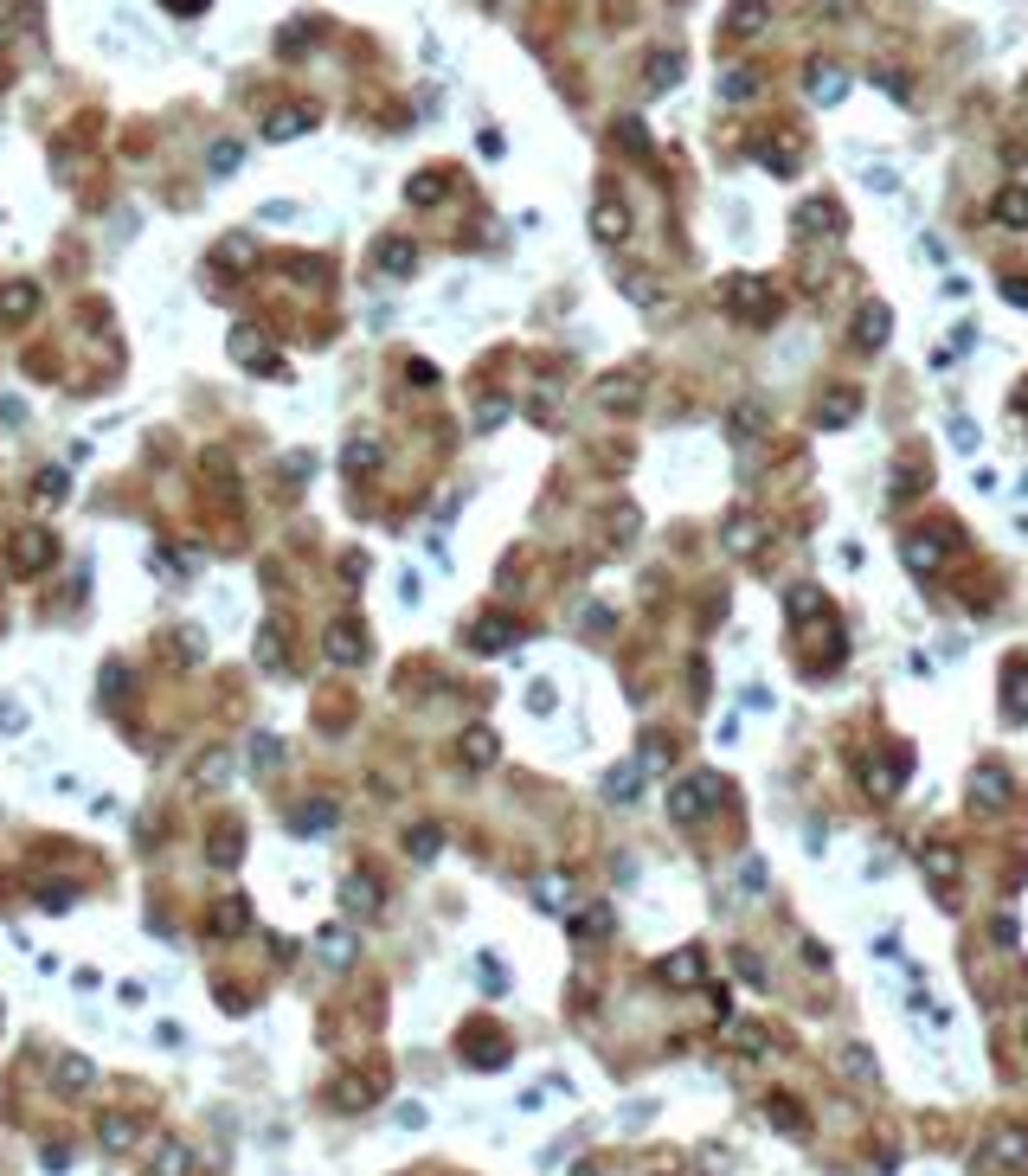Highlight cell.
<instances>
[{"instance_id":"1","label":"cell","mask_w":1028,"mask_h":1176,"mask_svg":"<svg viewBox=\"0 0 1028 1176\" xmlns=\"http://www.w3.org/2000/svg\"><path fill=\"white\" fill-rule=\"evenodd\" d=\"M720 791H727V784H720V778H708V771H694V778H681V784H675V791H669V817L681 823V829H694V823H701V817H708V810H713V803H720Z\"/></svg>"},{"instance_id":"2","label":"cell","mask_w":1028,"mask_h":1176,"mask_svg":"<svg viewBox=\"0 0 1028 1176\" xmlns=\"http://www.w3.org/2000/svg\"><path fill=\"white\" fill-rule=\"evenodd\" d=\"M727 309L740 321H771L778 316V296H771L765 277H727Z\"/></svg>"},{"instance_id":"3","label":"cell","mask_w":1028,"mask_h":1176,"mask_svg":"<svg viewBox=\"0 0 1028 1176\" xmlns=\"http://www.w3.org/2000/svg\"><path fill=\"white\" fill-rule=\"evenodd\" d=\"M900 559H906V572L932 579V572L945 566V534H939V528H920V534H906V540H900Z\"/></svg>"},{"instance_id":"4","label":"cell","mask_w":1028,"mask_h":1176,"mask_svg":"<svg viewBox=\"0 0 1028 1176\" xmlns=\"http://www.w3.org/2000/svg\"><path fill=\"white\" fill-rule=\"evenodd\" d=\"M855 411H862V392H855V386H830L823 399H816V431H842Z\"/></svg>"},{"instance_id":"5","label":"cell","mask_w":1028,"mask_h":1176,"mask_svg":"<svg viewBox=\"0 0 1028 1176\" xmlns=\"http://www.w3.org/2000/svg\"><path fill=\"white\" fill-rule=\"evenodd\" d=\"M1003 720H1015V727L1028 720V656L1003 662Z\"/></svg>"},{"instance_id":"6","label":"cell","mask_w":1028,"mask_h":1176,"mask_svg":"<svg viewBox=\"0 0 1028 1176\" xmlns=\"http://www.w3.org/2000/svg\"><path fill=\"white\" fill-rule=\"evenodd\" d=\"M798 232H810V238H842V206L835 199H803L798 206Z\"/></svg>"},{"instance_id":"7","label":"cell","mask_w":1028,"mask_h":1176,"mask_svg":"<svg viewBox=\"0 0 1028 1176\" xmlns=\"http://www.w3.org/2000/svg\"><path fill=\"white\" fill-rule=\"evenodd\" d=\"M1010 771L1003 766H977L971 771V798H977V810H1003V803H1010Z\"/></svg>"},{"instance_id":"8","label":"cell","mask_w":1028,"mask_h":1176,"mask_svg":"<svg viewBox=\"0 0 1028 1176\" xmlns=\"http://www.w3.org/2000/svg\"><path fill=\"white\" fill-rule=\"evenodd\" d=\"M752 155H759L771 174H791V167H798V148H791V136H784V129H765L759 142H752Z\"/></svg>"},{"instance_id":"9","label":"cell","mask_w":1028,"mask_h":1176,"mask_svg":"<svg viewBox=\"0 0 1028 1176\" xmlns=\"http://www.w3.org/2000/svg\"><path fill=\"white\" fill-rule=\"evenodd\" d=\"M887 328H893V309H887V303H862V316H855V341H862V347H881Z\"/></svg>"},{"instance_id":"10","label":"cell","mask_w":1028,"mask_h":1176,"mask_svg":"<svg viewBox=\"0 0 1028 1176\" xmlns=\"http://www.w3.org/2000/svg\"><path fill=\"white\" fill-rule=\"evenodd\" d=\"M990 213H996V226H1015V232H1022L1028 226V187H1003Z\"/></svg>"},{"instance_id":"11","label":"cell","mask_w":1028,"mask_h":1176,"mask_svg":"<svg viewBox=\"0 0 1028 1176\" xmlns=\"http://www.w3.org/2000/svg\"><path fill=\"white\" fill-rule=\"evenodd\" d=\"M784 611H791V618H830V598H823V591L816 586H798V591H784Z\"/></svg>"},{"instance_id":"12","label":"cell","mask_w":1028,"mask_h":1176,"mask_svg":"<svg viewBox=\"0 0 1028 1176\" xmlns=\"http://www.w3.org/2000/svg\"><path fill=\"white\" fill-rule=\"evenodd\" d=\"M708 978V958L701 951H675L669 964H662V983H701Z\"/></svg>"},{"instance_id":"13","label":"cell","mask_w":1028,"mask_h":1176,"mask_svg":"<svg viewBox=\"0 0 1028 1176\" xmlns=\"http://www.w3.org/2000/svg\"><path fill=\"white\" fill-rule=\"evenodd\" d=\"M591 226H598V238H604V245H618V238L630 232V213H623L618 199H604L598 213H591Z\"/></svg>"},{"instance_id":"14","label":"cell","mask_w":1028,"mask_h":1176,"mask_svg":"<svg viewBox=\"0 0 1028 1176\" xmlns=\"http://www.w3.org/2000/svg\"><path fill=\"white\" fill-rule=\"evenodd\" d=\"M759 26H765V0H733L727 33H733V39H745V33H759Z\"/></svg>"},{"instance_id":"15","label":"cell","mask_w":1028,"mask_h":1176,"mask_svg":"<svg viewBox=\"0 0 1028 1176\" xmlns=\"http://www.w3.org/2000/svg\"><path fill=\"white\" fill-rule=\"evenodd\" d=\"M842 90H849V84H842L835 65H816V72H810V97H816V104H842Z\"/></svg>"},{"instance_id":"16","label":"cell","mask_w":1028,"mask_h":1176,"mask_svg":"<svg viewBox=\"0 0 1028 1176\" xmlns=\"http://www.w3.org/2000/svg\"><path fill=\"white\" fill-rule=\"evenodd\" d=\"M996 1163H1003V1170H1015V1163H1028V1131L1022 1125H1015V1131H1003V1138H996V1151H990Z\"/></svg>"},{"instance_id":"17","label":"cell","mask_w":1028,"mask_h":1176,"mask_svg":"<svg viewBox=\"0 0 1028 1176\" xmlns=\"http://www.w3.org/2000/svg\"><path fill=\"white\" fill-rule=\"evenodd\" d=\"M637 784H643L637 766H618L611 778H604V798H611V803H630V798H637Z\"/></svg>"},{"instance_id":"18","label":"cell","mask_w":1028,"mask_h":1176,"mask_svg":"<svg viewBox=\"0 0 1028 1176\" xmlns=\"http://www.w3.org/2000/svg\"><path fill=\"white\" fill-rule=\"evenodd\" d=\"M508 643H514L508 618H482V624H476V649H508Z\"/></svg>"},{"instance_id":"19","label":"cell","mask_w":1028,"mask_h":1176,"mask_svg":"<svg viewBox=\"0 0 1028 1176\" xmlns=\"http://www.w3.org/2000/svg\"><path fill=\"white\" fill-rule=\"evenodd\" d=\"M463 759H469V766H489V759H496V733H463Z\"/></svg>"},{"instance_id":"20","label":"cell","mask_w":1028,"mask_h":1176,"mask_svg":"<svg viewBox=\"0 0 1028 1176\" xmlns=\"http://www.w3.org/2000/svg\"><path fill=\"white\" fill-rule=\"evenodd\" d=\"M675 72H681V58H675V52H656V58H650V84H656V90H669Z\"/></svg>"},{"instance_id":"21","label":"cell","mask_w":1028,"mask_h":1176,"mask_svg":"<svg viewBox=\"0 0 1028 1176\" xmlns=\"http://www.w3.org/2000/svg\"><path fill=\"white\" fill-rule=\"evenodd\" d=\"M45 559H52V547H45V534H26V547H19V566H26V572H39V566H45Z\"/></svg>"},{"instance_id":"22","label":"cell","mask_w":1028,"mask_h":1176,"mask_svg":"<svg viewBox=\"0 0 1028 1176\" xmlns=\"http://www.w3.org/2000/svg\"><path fill=\"white\" fill-rule=\"evenodd\" d=\"M925 874H932V888H952V856H945V849H925Z\"/></svg>"},{"instance_id":"23","label":"cell","mask_w":1028,"mask_h":1176,"mask_svg":"<svg viewBox=\"0 0 1028 1176\" xmlns=\"http://www.w3.org/2000/svg\"><path fill=\"white\" fill-rule=\"evenodd\" d=\"M335 656H341V662H360V630H354V624L335 630Z\"/></svg>"},{"instance_id":"24","label":"cell","mask_w":1028,"mask_h":1176,"mask_svg":"<svg viewBox=\"0 0 1028 1176\" xmlns=\"http://www.w3.org/2000/svg\"><path fill=\"white\" fill-rule=\"evenodd\" d=\"M771 1125H778V1131H791V1138L803 1131V1119L791 1112V1100H771Z\"/></svg>"},{"instance_id":"25","label":"cell","mask_w":1028,"mask_h":1176,"mask_svg":"<svg viewBox=\"0 0 1028 1176\" xmlns=\"http://www.w3.org/2000/svg\"><path fill=\"white\" fill-rule=\"evenodd\" d=\"M952 444L964 450V457H971V450H977V425H971V418H952Z\"/></svg>"},{"instance_id":"26","label":"cell","mask_w":1028,"mask_h":1176,"mask_svg":"<svg viewBox=\"0 0 1028 1176\" xmlns=\"http://www.w3.org/2000/svg\"><path fill=\"white\" fill-rule=\"evenodd\" d=\"M26 309H33V289H7L0 296V316H26Z\"/></svg>"},{"instance_id":"27","label":"cell","mask_w":1028,"mask_h":1176,"mask_svg":"<svg viewBox=\"0 0 1028 1176\" xmlns=\"http://www.w3.org/2000/svg\"><path fill=\"white\" fill-rule=\"evenodd\" d=\"M604 406H618V411H630V406H637V392H630V379H611V392H604Z\"/></svg>"},{"instance_id":"28","label":"cell","mask_w":1028,"mask_h":1176,"mask_svg":"<svg viewBox=\"0 0 1028 1176\" xmlns=\"http://www.w3.org/2000/svg\"><path fill=\"white\" fill-rule=\"evenodd\" d=\"M842 1068H849L855 1080H874V1061H868V1048H849V1061H842Z\"/></svg>"},{"instance_id":"29","label":"cell","mask_w":1028,"mask_h":1176,"mask_svg":"<svg viewBox=\"0 0 1028 1176\" xmlns=\"http://www.w3.org/2000/svg\"><path fill=\"white\" fill-rule=\"evenodd\" d=\"M379 264H386V270H411V245H386V251H379Z\"/></svg>"},{"instance_id":"30","label":"cell","mask_w":1028,"mask_h":1176,"mask_svg":"<svg viewBox=\"0 0 1028 1176\" xmlns=\"http://www.w3.org/2000/svg\"><path fill=\"white\" fill-rule=\"evenodd\" d=\"M990 932H996V945H1015V939H1022V926H1015L1010 913H996V926H990Z\"/></svg>"},{"instance_id":"31","label":"cell","mask_w":1028,"mask_h":1176,"mask_svg":"<svg viewBox=\"0 0 1028 1176\" xmlns=\"http://www.w3.org/2000/svg\"><path fill=\"white\" fill-rule=\"evenodd\" d=\"M720 90H727L733 104H740V97H752V77H745V72H727V84H720Z\"/></svg>"},{"instance_id":"32","label":"cell","mask_w":1028,"mask_h":1176,"mask_svg":"<svg viewBox=\"0 0 1028 1176\" xmlns=\"http://www.w3.org/2000/svg\"><path fill=\"white\" fill-rule=\"evenodd\" d=\"M411 199H418V206H425V199H438V174H418V180H411Z\"/></svg>"},{"instance_id":"33","label":"cell","mask_w":1028,"mask_h":1176,"mask_svg":"<svg viewBox=\"0 0 1028 1176\" xmlns=\"http://www.w3.org/2000/svg\"><path fill=\"white\" fill-rule=\"evenodd\" d=\"M438 849V829H411V856H431Z\"/></svg>"},{"instance_id":"34","label":"cell","mask_w":1028,"mask_h":1176,"mask_svg":"<svg viewBox=\"0 0 1028 1176\" xmlns=\"http://www.w3.org/2000/svg\"><path fill=\"white\" fill-rule=\"evenodd\" d=\"M1003 296H1010V303H1022V309H1028V277H1015V284H1003Z\"/></svg>"}]
</instances>
